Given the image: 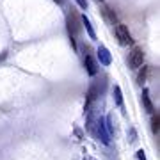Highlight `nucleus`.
<instances>
[{
    "mask_svg": "<svg viewBox=\"0 0 160 160\" xmlns=\"http://www.w3.org/2000/svg\"><path fill=\"white\" fill-rule=\"evenodd\" d=\"M114 32H116V36H118V39H119L121 45H132V43H133L132 34L128 32V27H126V25L118 23V25L114 27Z\"/></svg>",
    "mask_w": 160,
    "mask_h": 160,
    "instance_id": "nucleus-1",
    "label": "nucleus"
},
{
    "mask_svg": "<svg viewBox=\"0 0 160 160\" xmlns=\"http://www.w3.org/2000/svg\"><path fill=\"white\" fill-rule=\"evenodd\" d=\"M142 62H144V52H142V48L135 46L132 50L130 57H128V64H130L132 69H137L139 66H142Z\"/></svg>",
    "mask_w": 160,
    "mask_h": 160,
    "instance_id": "nucleus-2",
    "label": "nucleus"
},
{
    "mask_svg": "<svg viewBox=\"0 0 160 160\" xmlns=\"http://www.w3.org/2000/svg\"><path fill=\"white\" fill-rule=\"evenodd\" d=\"M68 25H69V34H78L80 32V23H78V16L71 12L68 18Z\"/></svg>",
    "mask_w": 160,
    "mask_h": 160,
    "instance_id": "nucleus-3",
    "label": "nucleus"
},
{
    "mask_svg": "<svg viewBox=\"0 0 160 160\" xmlns=\"http://www.w3.org/2000/svg\"><path fill=\"white\" fill-rule=\"evenodd\" d=\"M86 69L89 75H96V62L91 55H86Z\"/></svg>",
    "mask_w": 160,
    "mask_h": 160,
    "instance_id": "nucleus-4",
    "label": "nucleus"
},
{
    "mask_svg": "<svg viewBox=\"0 0 160 160\" xmlns=\"http://www.w3.org/2000/svg\"><path fill=\"white\" fill-rule=\"evenodd\" d=\"M142 102H144V107H146V110L148 112H153V105H151V102H149V96H148V91L142 92Z\"/></svg>",
    "mask_w": 160,
    "mask_h": 160,
    "instance_id": "nucleus-5",
    "label": "nucleus"
},
{
    "mask_svg": "<svg viewBox=\"0 0 160 160\" xmlns=\"http://www.w3.org/2000/svg\"><path fill=\"white\" fill-rule=\"evenodd\" d=\"M158 123H160V118H158V114H157V116H153V119H151V128H153L155 133H158Z\"/></svg>",
    "mask_w": 160,
    "mask_h": 160,
    "instance_id": "nucleus-6",
    "label": "nucleus"
},
{
    "mask_svg": "<svg viewBox=\"0 0 160 160\" xmlns=\"http://www.w3.org/2000/svg\"><path fill=\"white\" fill-rule=\"evenodd\" d=\"M100 55H102V59H103V62H105V64H109V62H110L109 52L105 50V48H100Z\"/></svg>",
    "mask_w": 160,
    "mask_h": 160,
    "instance_id": "nucleus-7",
    "label": "nucleus"
},
{
    "mask_svg": "<svg viewBox=\"0 0 160 160\" xmlns=\"http://www.w3.org/2000/svg\"><path fill=\"white\" fill-rule=\"evenodd\" d=\"M146 73H148V68H142V71H141V73H139V77H137L139 84H142L144 80H146Z\"/></svg>",
    "mask_w": 160,
    "mask_h": 160,
    "instance_id": "nucleus-8",
    "label": "nucleus"
},
{
    "mask_svg": "<svg viewBox=\"0 0 160 160\" xmlns=\"http://www.w3.org/2000/svg\"><path fill=\"white\" fill-rule=\"evenodd\" d=\"M114 92H116V102H118V105H121V103H123V100H121V91H119V87H114Z\"/></svg>",
    "mask_w": 160,
    "mask_h": 160,
    "instance_id": "nucleus-9",
    "label": "nucleus"
},
{
    "mask_svg": "<svg viewBox=\"0 0 160 160\" xmlns=\"http://www.w3.org/2000/svg\"><path fill=\"white\" fill-rule=\"evenodd\" d=\"M84 25H86V29H87V32H89V36H91V38H94V32H92L91 25H89V22H87L86 18H84Z\"/></svg>",
    "mask_w": 160,
    "mask_h": 160,
    "instance_id": "nucleus-10",
    "label": "nucleus"
},
{
    "mask_svg": "<svg viewBox=\"0 0 160 160\" xmlns=\"http://www.w3.org/2000/svg\"><path fill=\"white\" fill-rule=\"evenodd\" d=\"M105 14H107V16L110 18V22H112V23L116 22V14H112V12H110V9H109V7H105Z\"/></svg>",
    "mask_w": 160,
    "mask_h": 160,
    "instance_id": "nucleus-11",
    "label": "nucleus"
},
{
    "mask_svg": "<svg viewBox=\"0 0 160 160\" xmlns=\"http://www.w3.org/2000/svg\"><path fill=\"white\" fill-rule=\"evenodd\" d=\"M80 4V7H87V0H77Z\"/></svg>",
    "mask_w": 160,
    "mask_h": 160,
    "instance_id": "nucleus-12",
    "label": "nucleus"
},
{
    "mask_svg": "<svg viewBox=\"0 0 160 160\" xmlns=\"http://www.w3.org/2000/svg\"><path fill=\"white\" fill-rule=\"evenodd\" d=\"M139 160H146L144 158V151H139Z\"/></svg>",
    "mask_w": 160,
    "mask_h": 160,
    "instance_id": "nucleus-13",
    "label": "nucleus"
},
{
    "mask_svg": "<svg viewBox=\"0 0 160 160\" xmlns=\"http://www.w3.org/2000/svg\"><path fill=\"white\" fill-rule=\"evenodd\" d=\"M55 2H61V0H55Z\"/></svg>",
    "mask_w": 160,
    "mask_h": 160,
    "instance_id": "nucleus-14",
    "label": "nucleus"
}]
</instances>
